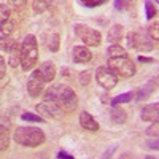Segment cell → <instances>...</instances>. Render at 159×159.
I'll list each match as a JSON object with an SVG mask.
<instances>
[{
    "label": "cell",
    "instance_id": "cell-1",
    "mask_svg": "<svg viewBox=\"0 0 159 159\" xmlns=\"http://www.w3.org/2000/svg\"><path fill=\"white\" fill-rule=\"evenodd\" d=\"M45 100H51L64 110V113H72L78 108L76 92L67 84H54L45 91Z\"/></svg>",
    "mask_w": 159,
    "mask_h": 159
},
{
    "label": "cell",
    "instance_id": "cell-2",
    "mask_svg": "<svg viewBox=\"0 0 159 159\" xmlns=\"http://www.w3.org/2000/svg\"><path fill=\"white\" fill-rule=\"evenodd\" d=\"M13 140H15L18 145L25 148H35L43 145L46 137H45V132L35 127V126H19L16 127L15 134H13Z\"/></svg>",
    "mask_w": 159,
    "mask_h": 159
},
{
    "label": "cell",
    "instance_id": "cell-3",
    "mask_svg": "<svg viewBox=\"0 0 159 159\" xmlns=\"http://www.w3.org/2000/svg\"><path fill=\"white\" fill-rule=\"evenodd\" d=\"M38 62V43L37 37L27 34L21 43V69L24 72H30Z\"/></svg>",
    "mask_w": 159,
    "mask_h": 159
},
{
    "label": "cell",
    "instance_id": "cell-4",
    "mask_svg": "<svg viewBox=\"0 0 159 159\" xmlns=\"http://www.w3.org/2000/svg\"><path fill=\"white\" fill-rule=\"evenodd\" d=\"M107 67L118 76V78H130L137 72V67L132 59L121 57V59H108Z\"/></svg>",
    "mask_w": 159,
    "mask_h": 159
},
{
    "label": "cell",
    "instance_id": "cell-5",
    "mask_svg": "<svg viewBox=\"0 0 159 159\" xmlns=\"http://www.w3.org/2000/svg\"><path fill=\"white\" fill-rule=\"evenodd\" d=\"M75 34L86 46H99L102 43V34L88 24H75Z\"/></svg>",
    "mask_w": 159,
    "mask_h": 159
},
{
    "label": "cell",
    "instance_id": "cell-6",
    "mask_svg": "<svg viewBox=\"0 0 159 159\" xmlns=\"http://www.w3.org/2000/svg\"><path fill=\"white\" fill-rule=\"evenodd\" d=\"M127 43L130 48H134L137 51H151L154 48L153 40L148 35V32L143 30H132L127 35Z\"/></svg>",
    "mask_w": 159,
    "mask_h": 159
},
{
    "label": "cell",
    "instance_id": "cell-7",
    "mask_svg": "<svg viewBox=\"0 0 159 159\" xmlns=\"http://www.w3.org/2000/svg\"><path fill=\"white\" fill-rule=\"evenodd\" d=\"M45 84H46V80L43 78L40 69H35L32 70L29 80H27V92L30 97H38L42 96V92L45 89Z\"/></svg>",
    "mask_w": 159,
    "mask_h": 159
},
{
    "label": "cell",
    "instance_id": "cell-8",
    "mask_svg": "<svg viewBox=\"0 0 159 159\" xmlns=\"http://www.w3.org/2000/svg\"><path fill=\"white\" fill-rule=\"evenodd\" d=\"M96 81L103 88V89H113L118 83V76L108 69V67H105V65H100V67L96 69Z\"/></svg>",
    "mask_w": 159,
    "mask_h": 159
},
{
    "label": "cell",
    "instance_id": "cell-9",
    "mask_svg": "<svg viewBox=\"0 0 159 159\" xmlns=\"http://www.w3.org/2000/svg\"><path fill=\"white\" fill-rule=\"evenodd\" d=\"M37 111H38V115L42 118H49V119H61L65 115L64 110L59 107V105H56L54 102H51V100L40 102L37 105Z\"/></svg>",
    "mask_w": 159,
    "mask_h": 159
},
{
    "label": "cell",
    "instance_id": "cell-10",
    "mask_svg": "<svg viewBox=\"0 0 159 159\" xmlns=\"http://www.w3.org/2000/svg\"><path fill=\"white\" fill-rule=\"evenodd\" d=\"M140 118H142V121H150V123L157 121L159 119V102L145 105L140 111Z\"/></svg>",
    "mask_w": 159,
    "mask_h": 159
},
{
    "label": "cell",
    "instance_id": "cell-11",
    "mask_svg": "<svg viewBox=\"0 0 159 159\" xmlns=\"http://www.w3.org/2000/svg\"><path fill=\"white\" fill-rule=\"evenodd\" d=\"M72 57L76 64H88L92 59V52L88 46H75L72 49Z\"/></svg>",
    "mask_w": 159,
    "mask_h": 159
},
{
    "label": "cell",
    "instance_id": "cell-12",
    "mask_svg": "<svg viewBox=\"0 0 159 159\" xmlns=\"http://www.w3.org/2000/svg\"><path fill=\"white\" fill-rule=\"evenodd\" d=\"M80 126H81L83 129H86V130H89V132H97L99 127H100L99 123L96 121V118L91 113L84 111V110L80 113Z\"/></svg>",
    "mask_w": 159,
    "mask_h": 159
},
{
    "label": "cell",
    "instance_id": "cell-13",
    "mask_svg": "<svg viewBox=\"0 0 159 159\" xmlns=\"http://www.w3.org/2000/svg\"><path fill=\"white\" fill-rule=\"evenodd\" d=\"M107 38L111 45H118L121 43V40L124 38V27L121 24H115L108 29V34H107Z\"/></svg>",
    "mask_w": 159,
    "mask_h": 159
},
{
    "label": "cell",
    "instance_id": "cell-14",
    "mask_svg": "<svg viewBox=\"0 0 159 159\" xmlns=\"http://www.w3.org/2000/svg\"><path fill=\"white\" fill-rule=\"evenodd\" d=\"M40 72H42V75H43V78L46 80V83H51L52 80L56 78V72H57V69H56V65L52 64L51 61H46V62H43L42 65H40Z\"/></svg>",
    "mask_w": 159,
    "mask_h": 159
},
{
    "label": "cell",
    "instance_id": "cell-15",
    "mask_svg": "<svg viewBox=\"0 0 159 159\" xmlns=\"http://www.w3.org/2000/svg\"><path fill=\"white\" fill-rule=\"evenodd\" d=\"M156 91V84L153 81L147 83V84H143L140 86L137 91H135V100H147L148 97L153 96V92Z\"/></svg>",
    "mask_w": 159,
    "mask_h": 159
},
{
    "label": "cell",
    "instance_id": "cell-16",
    "mask_svg": "<svg viewBox=\"0 0 159 159\" xmlns=\"http://www.w3.org/2000/svg\"><path fill=\"white\" fill-rule=\"evenodd\" d=\"M10 54V57H8V62H10V65L13 69H16V67H19V64H21V45L16 42L15 43V46L11 48V51L8 52Z\"/></svg>",
    "mask_w": 159,
    "mask_h": 159
},
{
    "label": "cell",
    "instance_id": "cell-17",
    "mask_svg": "<svg viewBox=\"0 0 159 159\" xmlns=\"http://www.w3.org/2000/svg\"><path fill=\"white\" fill-rule=\"evenodd\" d=\"M107 56L108 59H121V57H129L127 51L121 45H111L107 49Z\"/></svg>",
    "mask_w": 159,
    "mask_h": 159
},
{
    "label": "cell",
    "instance_id": "cell-18",
    "mask_svg": "<svg viewBox=\"0 0 159 159\" xmlns=\"http://www.w3.org/2000/svg\"><path fill=\"white\" fill-rule=\"evenodd\" d=\"M132 99H135V91H127V92H123V94H118L116 97H113L110 105L111 107H118V105H121V103L130 102Z\"/></svg>",
    "mask_w": 159,
    "mask_h": 159
},
{
    "label": "cell",
    "instance_id": "cell-19",
    "mask_svg": "<svg viewBox=\"0 0 159 159\" xmlns=\"http://www.w3.org/2000/svg\"><path fill=\"white\" fill-rule=\"evenodd\" d=\"M110 118L115 124H124L127 121V113L123 110V108H118V107H113L111 111H110Z\"/></svg>",
    "mask_w": 159,
    "mask_h": 159
},
{
    "label": "cell",
    "instance_id": "cell-20",
    "mask_svg": "<svg viewBox=\"0 0 159 159\" xmlns=\"http://www.w3.org/2000/svg\"><path fill=\"white\" fill-rule=\"evenodd\" d=\"M10 147V132H8V126H5V123H2L0 126V150L7 151Z\"/></svg>",
    "mask_w": 159,
    "mask_h": 159
},
{
    "label": "cell",
    "instance_id": "cell-21",
    "mask_svg": "<svg viewBox=\"0 0 159 159\" xmlns=\"http://www.w3.org/2000/svg\"><path fill=\"white\" fill-rule=\"evenodd\" d=\"M46 43H48V48H49V51H52V52L59 51V35H57L56 32L49 34V35L46 37Z\"/></svg>",
    "mask_w": 159,
    "mask_h": 159
},
{
    "label": "cell",
    "instance_id": "cell-22",
    "mask_svg": "<svg viewBox=\"0 0 159 159\" xmlns=\"http://www.w3.org/2000/svg\"><path fill=\"white\" fill-rule=\"evenodd\" d=\"M145 15H147V19L151 21L156 18L157 15V8H156V3L151 2V0H148V2H145Z\"/></svg>",
    "mask_w": 159,
    "mask_h": 159
},
{
    "label": "cell",
    "instance_id": "cell-23",
    "mask_svg": "<svg viewBox=\"0 0 159 159\" xmlns=\"http://www.w3.org/2000/svg\"><path fill=\"white\" fill-rule=\"evenodd\" d=\"M21 119L22 121H29V123H45V118H42L40 115H35V113H29V111L22 113Z\"/></svg>",
    "mask_w": 159,
    "mask_h": 159
},
{
    "label": "cell",
    "instance_id": "cell-24",
    "mask_svg": "<svg viewBox=\"0 0 159 159\" xmlns=\"http://www.w3.org/2000/svg\"><path fill=\"white\" fill-rule=\"evenodd\" d=\"M148 35L151 37V40L159 42V21H153L148 25Z\"/></svg>",
    "mask_w": 159,
    "mask_h": 159
},
{
    "label": "cell",
    "instance_id": "cell-25",
    "mask_svg": "<svg viewBox=\"0 0 159 159\" xmlns=\"http://www.w3.org/2000/svg\"><path fill=\"white\" fill-rule=\"evenodd\" d=\"M91 80H92V73L89 70H84L80 73V83H81V86H88L91 83Z\"/></svg>",
    "mask_w": 159,
    "mask_h": 159
},
{
    "label": "cell",
    "instance_id": "cell-26",
    "mask_svg": "<svg viewBox=\"0 0 159 159\" xmlns=\"http://www.w3.org/2000/svg\"><path fill=\"white\" fill-rule=\"evenodd\" d=\"M147 135H150V137H159V119H157V121H154L147 129Z\"/></svg>",
    "mask_w": 159,
    "mask_h": 159
},
{
    "label": "cell",
    "instance_id": "cell-27",
    "mask_svg": "<svg viewBox=\"0 0 159 159\" xmlns=\"http://www.w3.org/2000/svg\"><path fill=\"white\" fill-rule=\"evenodd\" d=\"M145 147L150 148V150H154V151H159V137L147 140V142H145Z\"/></svg>",
    "mask_w": 159,
    "mask_h": 159
},
{
    "label": "cell",
    "instance_id": "cell-28",
    "mask_svg": "<svg viewBox=\"0 0 159 159\" xmlns=\"http://www.w3.org/2000/svg\"><path fill=\"white\" fill-rule=\"evenodd\" d=\"M129 5H132V3H130V2H124V0H115V8H116L118 11H124V10H127Z\"/></svg>",
    "mask_w": 159,
    "mask_h": 159
},
{
    "label": "cell",
    "instance_id": "cell-29",
    "mask_svg": "<svg viewBox=\"0 0 159 159\" xmlns=\"http://www.w3.org/2000/svg\"><path fill=\"white\" fill-rule=\"evenodd\" d=\"M80 3H81L83 7H86V8H96V7L103 5L105 2H103V0H100V2H86V0H84V2H80Z\"/></svg>",
    "mask_w": 159,
    "mask_h": 159
},
{
    "label": "cell",
    "instance_id": "cell-30",
    "mask_svg": "<svg viewBox=\"0 0 159 159\" xmlns=\"http://www.w3.org/2000/svg\"><path fill=\"white\" fill-rule=\"evenodd\" d=\"M57 159H75L70 153H67L65 150H61L59 153H57Z\"/></svg>",
    "mask_w": 159,
    "mask_h": 159
},
{
    "label": "cell",
    "instance_id": "cell-31",
    "mask_svg": "<svg viewBox=\"0 0 159 159\" xmlns=\"http://www.w3.org/2000/svg\"><path fill=\"white\" fill-rule=\"evenodd\" d=\"M0 78H2V81L5 80V59L3 57L0 59Z\"/></svg>",
    "mask_w": 159,
    "mask_h": 159
},
{
    "label": "cell",
    "instance_id": "cell-32",
    "mask_svg": "<svg viewBox=\"0 0 159 159\" xmlns=\"http://www.w3.org/2000/svg\"><path fill=\"white\" fill-rule=\"evenodd\" d=\"M119 159H135V156L130 154V153H124V154H121V157H119Z\"/></svg>",
    "mask_w": 159,
    "mask_h": 159
},
{
    "label": "cell",
    "instance_id": "cell-33",
    "mask_svg": "<svg viewBox=\"0 0 159 159\" xmlns=\"http://www.w3.org/2000/svg\"><path fill=\"white\" fill-rule=\"evenodd\" d=\"M139 61H140V62H153L154 59H153V57H145V56H140V57H139Z\"/></svg>",
    "mask_w": 159,
    "mask_h": 159
},
{
    "label": "cell",
    "instance_id": "cell-34",
    "mask_svg": "<svg viewBox=\"0 0 159 159\" xmlns=\"http://www.w3.org/2000/svg\"><path fill=\"white\" fill-rule=\"evenodd\" d=\"M153 83H154L156 86H159V75H157V76H156V78L153 80Z\"/></svg>",
    "mask_w": 159,
    "mask_h": 159
},
{
    "label": "cell",
    "instance_id": "cell-35",
    "mask_svg": "<svg viewBox=\"0 0 159 159\" xmlns=\"http://www.w3.org/2000/svg\"><path fill=\"white\" fill-rule=\"evenodd\" d=\"M145 159H159V157H154V156H147Z\"/></svg>",
    "mask_w": 159,
    "mask_h": 159
}]
</instances>
